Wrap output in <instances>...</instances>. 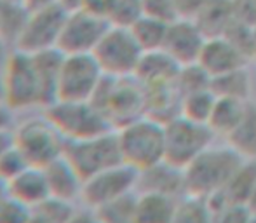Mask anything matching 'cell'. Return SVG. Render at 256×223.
<instances>
[{"instance_id": "7402d4cb", "label": "cell", "mask_w": 256, "mask_h": 223, "mask_svg": "<svg viewBox=\"0 0 256 223\" xmlns=\"http://www.w3.org/2000/svg\"><path fill=\"white\" fill-rule=\"evenodd\" d=\"M32 56H34L42 89V108H46L58 98V80H60L61 63H63L64 54L58 48H54Z\"/></svg>"}, {"instance_id": "5b68a950", "label": "cell", "mask_w": 256, "mask_h": 223, "mask_svg": "<svg viewBox=\"0 0 256 223\" xmlns=\"http://www.w3.org/2000/svg\"><path fill=\"white\" fill-rule=\"evenodd\" d=\"M63 156L82 176V180H88L104 169L124 162L115 129L91 138L66 140Z\"/></svg>"}, {"instance_id": "7bdbcfd3", "label": "cell", "mask_w": 256, "mask_h": 223, "mask_svg": "<svg viewBox=\"0 0 256 223\" xmlns=\"http://www.w3.org/2000/svg\"><path fill=\"white\" fill-rule=\"evenodd\" d=\"M23 6L26 7L28 10H35V9H42V7H49L58 4V0H21Z\"/></svg>"}, {"instance_id": "3957f363", "label": "cell", "mask_w": 256, "mask_h": 223, "mask_svg": "<svg viewBox=\"0 0 256 223\" xmlns=\"http://www.w3.org/2000/svg\"><path fill=\"white\" fill-rule=\"evenodd\" d=\"M118 145L126 164L138 171L162 162L166 157V128L162 122L143 115L117 129Z\"/></svg>"}, {"instance_id": "603a6c76", "label": "cell", "mask_w": 256, "mask_h": 223, "mask_svg": "<svg viewBox=\"0 0 256 223\" xmlns=\"http://www.w3.org/2000/svg\"><path fill=\"white\" fill-rule=\"evenodd\" d=\"M178 200L157 192L136 196V223H171Z\"/></svg>"}, {"instance_id": "f35d334b", "label": "cell", "mask_w": 256, "mask_h": 223, "mask_svg": "<svg viewBox=\"0 0 256 223\" xmlns=\"http://www.w3.org/2000/svg\"><path fill=\"white\" fill-rule=\"evenodd\" d=\"M204 2L206 0H174L182 18H194L197 14V10L204 6Z\"/></svg>"}, {"instance_id": "484cf974", "label": "cell", "mask_w": 256, "mask_h": 223, "mask_svg": "<svg viewBox=\"0 0 256 223\" xmlns=\"http://www.w3.org/2000/svg\"><path fill=\"white\" fill-rule=\"evenodd\" d=\"M211 91L218 98H237L248 100L251 92V80L246 68L228 72V74L218 75L211 78Z\"/></svg>"}, {"instance_id": "b9f144b4", "label": "cell", "mask_w": 256, "mask_h": 223, "mask_svg": "<svg viewBox=\"0 0 256 223\" xmlns=\"http://www.w3.org/2000/svg\"><path fill=\"white\" fill-rule=\"evenodd\" d=\"M12 145H14V129L0 131V157H2V154L7 152Z\"/></svg>"}, {"instance_id": "7c38bea8", "label": "cell", "mask_w": 256, "mask_h": 223, "mask_svg": "<svg viewBox=\"0 0 256 223\" xmlns=\"http://www.w3.org/2000/svg\"><path fill=\"white\" fill-rule=\"evenodd\" d=\"M140 171L122 162L84 180L80 200L91 210H100L114 200L136 192Z\"/></svg>"}, {"instance_id": "681fc988", "label": "cell", "mask_w": 256, "mask_h": 223, "mask_svg": "<svg viewBox=\"0 0 256 223\" xmlns=\"http://www.w3.org/2000/svg\"><path fill=\"white\" fill-rule=\"evenodd\" d=\"M250 223H256V214H253V216H251V220H250Z\"/></svg>"}, {"instance_id": "f546056e", "label": "cell", "mask_w": 256, "mask_h": 223, "mask_svg": "<svg viewBox=\"0 0 256 223\" xmlns=\"http://www.w3.org/2000/svg\"><path fill=\"white\" fill-rule=\"evenodd\" d=\"M171 223H212V211L208 199L185 194V197L176 204Z\"/></svg>"}, {"instance_id": "ac0fdd59", "label": "cell", "mask_w": 256, "mask_h": 223, "mask_svg": "<svg viewBox=\"0 0 256 223\" xmlns=\"http://www.w3.org/2000/svg\"><path fill=\"white\" fill-rule=\"evenodd\" d=\"M136 190L176 197L178 194H185V171L169 164L168 160H162L145 171H140Z\"/></svg>"}, {"instance_id": "6da1fadb", "label": "cell", "mask_w": 256, "mask_h": 223, "mask_svg": "<svg viewBox=\"0 0 256 223\" xmlns=\"http://www.w3.org/2000/svg\"><path fill=\"white\" fill-rule=\"evenodd\" d=\"M232 146H209L196 157L185 171V194L209 199L226 185L244 162Z\"/></svg>"}, {"instance_id": "44dd1931", "label": "cell", "mask_w": 256, "mask_h": 223, "mask_svg": "<svg viewBox=\"0 0 256 223\" xmlns=\"http://www.w3.org/2000/svg\"><path fill=\"white\" fill-rule=\"evenodd\" d=\"M256 188V159H246L232 174L220 192L209 197V202H240L246 204Z\"/></svg>"}, {"instance_id": "9c48e42d", "label": "cell", "mask_w": 256, "mask_h": 223, "mask_svg": "<svg viewBox=\"0 0 256 223\" xmlns=\"http://www.w3.org/2000/svg\"><path fill=\"white\" fill-rule=\"evenodd\" d=\"M166 157L169 164L185 169L199 154L209 148L214 132L204 122L178 115L166 122Z\"/></svg>"}, {"instance_id": "bcb514c9", "label": "cell", "mask_w": 256, "mask_h": 223, "mask_svg": "<svg viewBox=\"0 0 256 223\" xmlns=\"http://www.w3.org/2000/svg\"><path fill=\"white\" fill-rule=\"evenodd\" d=\"M248 208L251 210V213L253 214H256V188L253 190V194L250 196V199H248Z\"/></svg>"}, {"instance_id": "c3c4849f", "label": "cell", "mask_w": 256, "mask_h": 223, "mask_svg": "<svg viewBox=\"0 0 256 223\" xmlns=\"http://www.w3.org/2000/svg\"><path fill=\"white\" fill-rule=\"evenodd\" d=\"M0 98L4 100V96H2V68H0Z\"/></svg>"}, {"instance_id": "30bf717a", "label": "cell", "mask_w": 256, "mask_h": 223, "mask_svg": "<svg viewBox=\"0 0 256 223\" xmlns=\"http://www.w3.org/2000/svg\"><path fill=\"white\" fill-rule=\"evenodd\" d=\"M104 74L92 54H64L58 80V98L64 102H91Z\"/></svg>"}, {"instance_id": "d4e9b609", "label": "cell", "mask_w": 256, "mask_h": 223, "mask_svg": "<svg viewBox=\"0 0 256 223\" xmlns=\"http://www.w3.org/2000/svg\"><path fill=\"white\" fill-rule=\"evenodd\" d=\"M226 140L244 159H256V103H248L242 120L226 136Z\"/></svg>"}, {"instance_id": "d590c367", "label": "cell", "mask_w": 256, "mask_h": 223, "mask_svg": "<svg viewBox=\"0 0 256 223\" xmlns=\"http://www.w3.org/2000/svg\"><path fill=\"white\" fill-rule=\"evenodd\" d=\"M30 218V208L23 206L9 196H4L0 199V223H28Z\"/></svg>"}, {"instance_id": "836d02e7", "label": "cell", "mask_w": 256, "mask_h": 223, "mask_svg": "<svg viewBox=\"0 0 256 223\" xmlns=\"http://www.w3.org/2000/svg\"><path fill=\"white\" fill-rule=\"evenodd\" d=\"M209 206L212 211V223H250L251 216H253L248 204L209 202Z\"/></svg>"}, {"instance_id": "8d00e7d4", "label": "cell", "mask_w": 256, "mask_h": 223, "mask_svg": "<svg viewBox=\"0 0 256 223\" xmlns=\"http://www.w3.org/2000/svg\"><path fill=\"white\" fill-rule=\"evenodd\" d=\"M143 14L164 23H172L180 16L174 0H143Z\"/></svg>"}, {"instance_id": "d6986e66", "label": "cell", "mask_w": 256, "mask_h": 223, "mask_svg": "<svg viewBox=\"0 0 256 223\" xmlns=\"http://www.w3.org/2000/svg\"><path fill=\"white\" fill-rule=\"evenodd\" d=\"M182 64L168 54L164 49L145 52L138 64L134 77L143 86H158L176 82Z\"/></svg>"}, {"instance_id": "f1b7e54d", "label": "cell", "mask_w": 256, "mask_h": 223, "mask_svg": "<svg viewBox=\"0 0 256 223\" xmlns=\"http://www.w3.org/2000/svg\"><path fill=\"white\" fill-rule=\"evenodd\" d=\"M214 103H216V94L211 91V88L192 91L188 94L182 96V115L186 118H192L196 122L208 124Z\"/></svg>"}, {"instance_id": "60d3db41", "label": "cell", "mask_w": 256, "mask_h": 223, "mask_svg": "<svg viewBox=\"0 0 256 223\" xmlns=\"http://www.w3.org/2000/svg\"><path fill=\"white\" fill-rule=\"evenodd\" d=\"M14 110L0 98V131L14 129Z\"/></svg>"}, {"instance_id": "7a4b0ae2", "label": "cell", "mask_w": 256, "mask_h": 223, "mask_svg": "<svg viewBox=\"0 0 256 223\" xmlns=\"http://www.w3.org/2000/svg\"><path fill=\"white\" fill-rule=\"evenodd\" d=\"M91 102L103 112L115 131L146 115L145 89L136 77L104 75Z\"/></svg>"}, {"instance_id": "ee69618b", "label": "cell", "mask_w": 256, "mask_h": 223, "mask_svg": "<svg viewBox=\"0 0 256 223\" xmlns=\"http://www.w3.org/2000/svg\"><path fill=\"white\" fill-rule=\"evenodd\" d=\"M84 2L86 0H58V4H60L66 12H74V10L82 9V7H84Z\"/></svg>"}, {"instance_id": "83f0119b", "label": "cell", "mask_w": 256, "mask_h": 223, "mask_svg": "<svg viewBox=\"0 0 256 223\" xmlns=\"http://www.w3.org/2000/svg\"><path fill=\"white\" fill-rule=\"evenodd\" d=\"M28 12L30 10L23 6V2H4L0 9V35L12 49L24 26Z\"/></svg>"}, {"instance_id": "277c9868", "label": "cell", "mask_w": 256, "mask_h": 223, "mask_svg": "<svg viewBox=\"0 0 256 223\" xmlns=\"http://www.w3.org/2000/svg\"><path fill=\"white\" fill-rule=\"evenodd\" d=\"M2 96L14 112L42 108V89L34 56L12 49L2 64Z\"/></svg>"}, {"instance_id": "5bb4252c", "label": "cell", "mask_w": 256, "mask_h": 223, "mask_svg": "<svg viewBox=\"0 0 256 223\" xmlns=\"http://www.w3.org/2000/svg\"><path fill=\"white\" fill-rule=\"evenodd\" d=\"M206 40H208L206 35L192 18H178L176 21L169 23L162 49L171 58H174L182 66H185L197 63Z\"/></svg>"}, {"instance_id": "52a82bcc", "label": "cell", "mask_w": 256, "mask_h": 223, "mask_svg": "<svg viewBox=\"0 0 256 223\" xmlns=\"http://www.w3.org/2000/svg\"><path fill=\"white\" fill-rule=\"evenodd\" d=\"M64 143L66 140L46 115L26 118L14 128V145L30 166L46 168L51 164L54 159L63 156Z\"/></svg>"}, {"instance_id": "4dcf8cb0", "label": "cell", "mask_w": 256, "mask_h": 223, "mask_svg": "<svg viewBox=\"0 0 256 223\" xmlns=\"http://www.w3.org/2000/svg\"><path fill=\"white\" fill-rule=\"evenodd\" d=\"M98 214L104 223H136V196L134 192L100 208Z\"/></svg>"}, {"instance_id": "74e56055", "label": "cell", "mask_w": 256, "mask_h": 223, "mask_svg": "<svg viewBox=\"0 0 256 223\" xmlns=\"http://www.w3.org/2000/svg\"><path fill=\"white\" fill-rule=\"evenodd\" d=\"M66 223H104L102 220V216L98 214L96 210H91V208L86 206V210L80 211H74L72 216L68 218Z\"/></svg>"}, {"instance_id": "2e32d148", "label": "cell", "mask_w": 256, "mask_h": 223, "mask_svg": "<svg viewBox=\"0 0 256 223\" xmlns=\"http://www.w3.org/2000/svg\"><path fill=\"white\" fill-rule=\"evenodd\" d=\"M7 196L14 200L21 202L23 206L30 208L32 211L40 206L46 199H49V186L46 180L44 169L28 166L18 176H14L10 182L6 183Z\"/></svg>"}, {"instance_id": "e575fe53", "label": "cell", "mask_w": 256, "mask_h": 223, "mask_svg": "<svg viewBox=\"0 0 256 223\" xmlns=\"http://www.w3.org/2000/svg\"><path fill=\"white\" fill-rule=\"evenodd\" d=\"M28 166H30V164H28V160L23 157V154L16 148V145H12L7 152L2 154V157H0V182H4V183L10 182L14 176H18Z\"/></svg>"}, {"instance_id": "ffe728a7", "label": "cell", "mask_w": 256, "mask_h": 223, "mask_svg": "<svg viewBox=\"0 0 256 223\" xmlns=\"http://www.w3.org/2000/svg\"><path fill=\"white\" fill-rule=\"evenodd\" d=\"M206 38L222 37L236 20L234 0H206L204 6L192 18Z\"/></svg>"}, {"instance_id": "7dc6e473", "label": "cell", "mask_w": 256, "mask_h": 223, "mask_svg": "<svg viewBox=\"0 0 256 223\" xmlns=\"http://www.w3.org/2000/svg\"><path fill=\"white\" fill-rule=\"evenodd\" d=\"M253 60H256V24L253 28Z\"/></svg>"}, {"instance_id": "1f68e13d", "label": "cell", "mask_w": 256, "mask_h": 223, "mask_svg": "<svg viewBox=\"0 0 256 223\" xmlns=\"http://www.w3.org/2000/svg\"><path fill=\"white\" fill-rule=\"evenodd\" d=\"M143 16V0H110L108 23L131 28Z\"/></svg>"}, {"instance_id": "4fadbf2b", "label": "cell", "mask_w": 256, "mask_h": 223, "mask_svg": "<svg viewBox=\"0 0 256 223\" xmlns=\"http://www.w3.org/2000/svg\"><path fill=\"white\" fill-rule=\"evenodd\" d=\"M108 28L106 20L86 9L68 12L58 49L63 54H92Z\"/></svg>"}, {"instance_id": "f6af8a7d", "label": "cell", "mask_w": 256, "mask_h": 223, "mask_svg": "<svg viewBox=\"0 0 256 223\" xmlns=\"http://www.w3.org/2000/svg\"><path fill=\"white\" fill-rule=\"evenodd\" d=\"M10 51H12V48H10V46L4 40L2 35H0V68H2L4 63H6V60H7V56H9Z\"/></svg>"}, {"instance_id": "816d5d0a", "label": "cell", "mask_w": 256, "mask_h": 223, "mask_svg": "<svg viewBox=\"0 0 256 223\" xmlns=\"http://www.w3.org/2000/svg\"><path fill=\"white\" fill-rule=\"evenodd\" d=\"M2 6H4V0H0V9H2Z\"/></svg>"}, {"instance_id": "4316f807", "label": "cell", "mask_w": 256, "mask_h": 223, "mask_svg": "<svg viewBox=\"0 0 256 223\" xmlns=\"http://www.w3.org/2000/svg\"><path fill=\"white\" fill-rule=\"evenodd\" d=\"M169 23H164L160 20H155L146 14H143L138 21L131 26V32L138 44L145 52L157 51V49L164 48L166 35H168Z\"/></svg>"}, {"instance_id": "8fae6325", "label": "cell", "mask_w": 256, "mask_h": 223, "mask_svg": "<svg viewBox=\"0 0 256 223\" xmlns=\"http://www.w3.org/2000/svg\"><path fill=\"white\" fill-rule=\"evenodd\" d=\"M66 16L68 12L60 4L30 10L14 49L26 54H37L58 48Z\"/></svg>"}, {"instance_id": "ab89813d", "label": "cell", "mask_w": 256, "mask_h": 223, "mask_svg": "<svg viewBox=\"0 0 256 223\" xmlns=\"http://www.w3.org/2000/svg\"><path fill=\"white\" fill-rule=\"evenodd\" d=\"M82 9L96 14L108 21V10H110V0H86Z\"/></svg>"}, {"instance_id": "e0dca14e", "label": "cell", "mask_w": 256, "mask_h": 223, "mask_svg": "<svg viewBox=\"0 0 256 223\" xmlns=\"http://www.w3.org/2000/svg\"><path fill=\"white\" fill-rule=\"evenodd\" d=\"M42 169H44L46 180H48L49 196L72 204L77 199H80L84 180L75 171V168L68 162L66 157L60 156Z\"/></svg>"}, {"instance_id": "cb8c5ba5", "label": "cell", "mask_w": 256, "mask_h": 223, "mask_svg": "<svg viewBox=\"0 0 256 223\" xmlns=\"http://www.w3.org/2000/svg\"><path fill=\"white\" fill-rule=\"evenodd\" d=\"M248 100H237V98H218L212 106V112L209 115L208 126L212 129L214 134L228 136L234 129L242 120L244 114L248 108Z\"/></svg>"}, {"instance_id": "d6a6232c", "label": "cell", "mask_w": 256, "mask_h": 223, "mask_svg": "<svg viewBox=\"0 0 256 223\" xmlns=\"http://www.w3.org/2000/svg\"><path fill=\"white\" fill-rule=\"evenodd\" d=\"M176 86H178L180 92L183 94H188L192 91H199V89H206L211 86V77L206 74V70L200 66L199 63L185 64L182 66L176 78Z\"/></svg>"}, {"instance_id": "9a60e30c", "label": "cell", "mask_w": 256, "mask_h": 223, "mask_svg": "<svg viewBox=\"0 0 256 223\" xmlns=\"http://www.w3.org/2000/svg\"><path fill=\"white\" fill-rule=\"evenodd\" d=\"M248 61H250V58L244 54L236 44H232L225 35H222V37H212L206 40L197 63L212 78L244 68Z\"/></svg>"}, {"instance_id": "8992f818", "label": "cell", "mask_w": 256, "mask_h": 223, "mask_svg": "<svg viewBox=\"0 0 256 223\" xmlns=\"http://www.w3.org/2000/svg\"><path fill=\"white\" fill-rule=\"evenodd\" d=\"M42 110L64 140L91 138L114 129L103 112L92 102L56 100Z\"/></svg>"}, {"instance_id": "ba28073f", "label": "cell", "mask_w": 256, "mask_h": 223, "mask_svg": "<svg viewBox=\"0 0 256 223\" xmlns=\"http://www.w3.org/2000/svg\"><path fill=\"white\" fill-rule=\"evenodd\" d=\"M143 54L145 51L134 38L131 28L114 24H110L92 51V56L108 77H134Z\"/></svg>"}, {"instance_id": "f907efd6", "label": "cell", "mask_w": 256, "mask_h": 223, "mask_svg": "<svg viewBox=\"0 0 256 223\" xmlns=\"http://www.w3.org/2000/svg\"><path fill=\"white\" fill-rule=\"evenodd\" d=\"M4 2H21V0H4Z\"/></svg>"}]
</instances>
